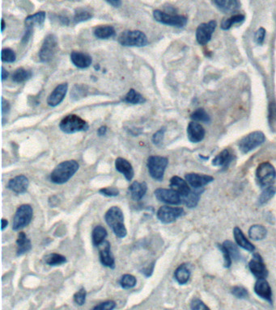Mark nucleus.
I'll return each instance as SVG.
<instances>
[{
	"instance_id": "nucleus-33",
	"label": "nucleus",
	"mask_w": 276,
	"mask_h": 310,
	"mask_svg": "<svg viewBox=\"0 0 276 310\" xmlns=\"http://www.w3.org/2000/svg\"><path fill=\"white\" fill-rule=\"evenodd\" d=\"M199 189H200V188H199ZM199 189H198V191H194V192L191 191L189 195L182 197V202L184 203L188 208H194L199 203L201 193L203 192V191H199Z\"/></svg>"
},
{
	"instance_id": "nucleus-54",
	"label": "nucleus",
	"mask_w": 276,
	"mask_h": 310,
	"mask_svg": "<svg viewBox=\"0 0 276 310\" xmlns=\"http://www.w3.org/2000/svg\"><path fill=\"white\" fill-rule=\"evenodd\" d=\"M33 29L26 28V31H25V35H24V37H22V40H21V42H22V44L28 43V41L30 40L31 37L33 36Z\"/></svg>"
},
{
	"instance_id": "nucleus-15",
	"label": "nucleus",
	"mask_w": 276,
	"mask_h": 310,
	"mask_svg": "<svg viewBox=\"0 0 276 310\" xmlns=\"http://www.w3.org/2000/svg\"><path fill=\"white\" fill-rule=\"evenodd\" d=\"M29 179L24 175L16 176L13 178L8 184V188L17 194H24L29 188Z\"/></svg>"
},
{
	"instance_id": "nucleus-14",
	"label": "nucleus",
	"mask_w": 276,
	"mask_h": 310,
	"mask_svg": "<svg viewBox=\"0 0 276 310\" xmlns=\"http://www.w3.org/2000/svg\"><path fill=\"white\" fill-rule=\"evenodd\" d=\"M100 263L104 267L114 269L115 267V259L111 254V244L108 241H104L98 247Z\"/></svg>"
},
{
	"instance_id": "nucleus-12",
	"label": "nucleus",
	"mask_w": 276,
	"mask_h": 310,
	"mask_svg": "<svg viewBox=\"0 0 276 310\" xmlns=\"http://www.w3.org/2000/svg\"><path fill=\"white\" fill-rule=\"evenodd\" d=\"M215 28H216V22L215 21L201 24L196 30V40L198 43L201 45L208 43Z\"/></svg>"
},
{
	"instance_id": "nucleus-38",
	"label": "nucleus",
	"mask_w": 276,
	"mask_h": 310,
	"mask_svg": "<svg viewBox=\"0 0 276 310\" xmlns=\"http://www.w3.org/2000/svg\"><path fill=\"white\" fill-rule=\"evenodd\" d=\"M276 188L273 186H268L263 190V192L260 195L259 199H258V203L260 205L266 204L267 203L273 196L275 195Z\"/></svg>"
},
{
	"instance_id": "nucleus-9",
	"label": "nucleus",
	"mask_w": 276,
	"mask_h": 310,
	"mask_svg": "<svg viewBox=\"0 0 276 310\" xmlns=\"http://www.w3.org/2000/svg\"><path fill=\"white\" fill-rule=\"evenodd\" d=\"M58 39L56 35L49 34L44 40L39 51V57L42 62H48L53 58L57 51Z\"/></svg>"
},
{
	"instance_id": "nucleus-48",
	"label": "nucleus",
	"mask_w": 276,
	"mask_h": 310,
	"mask_svg": "<svg viewBox=\"0 0 276 310\" xmlns=\"http://www.w3.org/2000/svg\"><path fill=\"white\" fill-rule=\"evenodd\" d=\"M219 249H220L221 252H222V255H223L225 267H230L232 263L231 255L229 253L227 248H226V247H225L224 245L219 246Z\"/></svg>"
},
{
	"instance_id": "nucleus-3",
	"label": "nucleus",
	"mask_w": 276,
	"mask_h": 310,
	"mask_svg": "<svg viewBox=\"0 0 276 310\" xmlns=\"http://www.w3.org/2000/svg\"><path fill=\"white\" fill-rule=\"evenodd\" d=\"M60 128L64 133H75L87 131L89 128L88 123L77 115L71 114L65 116L60 124Z\"/></svg>"
},
{
	"instance_id": "nucleus-52",
	"label": "nucleus",
	"mask_w": 276,
	"mask_h": 310,
	"mask_svg": "<svg viewBox=\"0 0 276 310\" xmlns=\"http://www.w3.org/2000/svg\"><path fill=\"white\" fill-rule=\"evenodd\" d=\"M266 37V30L263 28H260L255 33V42L258 45H262L263 43L264 39Z\"/></svg>"
},
{
	"instance_id": "nucleus-39",
	"label": "nucleus",
	"mask_w": 276,
	"mask_h": 310,
	"mask_svg": "<svg viewBox=\"0 0 276 310\" xmlns=\"http://www.w3.org/2000/svg\"><path fill=\"white\" fill-rule=\"evenodd\" d=\"M137 280L135 276L130 274H126L122 276L121 279L119 280V284L121 285L122 288L124 289H130L132 288L136 285Z\"/></svg>"
},
{
	"instance_id": "nucleus-18",
	"label": "nucleus",
	"mask_w": 276,
	"mask_h": 310,
	"mask_svg": "<svg viewBox=\"0 0 276 310\" xmlns=\"http://www.w3.org/2000/svg\"><path fill=\"white\" fill-rule=\"evenodd\" d=\"M187 135L188 138L191 142L197 143L203 141L204 138L205 130L203 127L197 122L192 121L189 124L187 128Z\"/></svg>"
},
{
	"instance_id": "nucleus-59",
	"label": "nucleus",
	"mask_w": 276,
	"mask_h": 310,
	"mask_svg": "<svg viewBox=\"0 0 276 310\" xmlns=\"http://www.w3.org/2000/svg\"><path fill=\"white\" fill-rule=\"evenodd\" d=\"M1 77H2L3 81H4V80H7V79H8V77H9V72H8V70H6V69H5L4 67H2V71H1Z\"/></svg>"
},
{
	"instance_id": "nucleus-26",
	"label": "nucleus",
	"mask_w": 276,
	"mask_h": 310,
	"mask_svg": "<svg viewBox=\"0 0 276 310\" xmlns=\"http://www.w3.org/2000/svg\"><path fill=\"white\" fill-rule=\"evenodd\" d=\"M218 9L226 13H234L239 8L238 0H214Z\"/></svg>"
},
{
	"instance_id": "nucleus-47",
	"label": "nucleus",
	"mask_w": 276,
	"mask_h": 310,
	"mask_svg": "<svg viewBox=\"0 0 276 310\" xmlns=\"http://www.w3.org/2000/svg\"><path fill=\"white\" fill-rule=\"evenodd\" d=\"M101 195L108 197H114V196H119V190L115 187H111V188H104L99 190Z\"/></svg>"
},
{
	"instance_id": "nucleus-62",
	"label": "nucleus",
	"mask_w": 276,
	"mask_h": 310,
	"mask_svg": "<svg viewBox=\"0 0 276 310\" xmlns=\"http://www.w3.org/2000/svg\"><path fill=\"white\" fill-rule=\"evenodd\" d=\"M72 1H80V0H72Z\"/></svg>"
},
{
	"instance_id": "nucleus-43",
	"label": "nucleus",
	"mask_w": 276,
	"mask_h": 310,
	"mask_svg": "<svg viewBox=\"0 0 276 310\" xmlns=\"http://www.w3.org/2000/svg\"><path fill=\"white\" fill-rule=\"evenodd\" d=\"M86 88V86L76 85V86L74 87L73 90H72V93H71L72 98L75 99V100H79V99L84 97V96H86L87 92H88Z\"/></svg>"
},
{
	"instance_id": "nucleus-45",
	"label": "nucleus",
	"mask_w": 276,
	"mask_h": 310,
	"mask_svg": "<svg viewBox=\"0 0 276 310\" xmlns=\"http://www.w3.org/2000/svg\"><path fill=\"white\" fill-rule=\"evenodd\" d=\"M223 245L227 248L229 253L231 255L232 259H240V252L239 251H238V248H237V247H236L235 244H233L232 242L226 241L225 242Z\"/></svg>"
},
{
	"instance_id": "nucleus-50",
	"label": "nucleus",
	"mask_w": 276,
	"mask_h": 310,
	"mask_svg": "<svg viewBox=\"0 0 276 310\" xmlns=\"http://www.w3.org/2000/svg\"><path fill=\"white\" fill-rule=\"evenodd\" d=\"M164 133H165V129L164 128L159 129L152 136V142L156 145L161 144L163 139H164Z\"/></svg>"
},
{
	"instance_id": "nucleus-32",
	"label": "nucleus",
	"mask_w": 276,
	"mask_h": 310,
	"mask_svg": "<svg viewBox=\"0 0 276 310\" xmlns=\"http://www.w3.org/2000/svg\"><path fill=\"white\" fill-rule=\"evenodd\" d=\"M95 37L99 39H108L114 37L115 30L112 26L104 25V26L96 27L94 30Z\"/></svg>"
},
{
	"instance_id": "nucleus-24",
	"label": "nucleus",
	"mask_w": 276,
	"mask_h": 310,
	"mask_svg": "<svg viewBox=\"0 0 276 310\" xmlns=\"http://www.w3.org/2000/svg\"><path fill=\"white\" fill-rule=\"evenodd\" d=\"M128 191L131 194V198L134 200L139 201L143 198V196H145L147 191V185L145 182L139 183V182L135 181L130 186Z\"/></svg>"
},
{
	"instance_id": "nucleus-31",
	"label": "nucleus",
	"mask_w": 276,
	"mask_h": 310,
	"mask_svg": "<svg viewBox=\"0 0 276 310\" xmlns=\"http://www.w3.org/2000/svg\"><path fill=\"white\" fill-rule=\"evenodd\" d=\"M266 234H267V231L266 228L261 224H254L249 229V235H250V239L256 240V241H259V240L265 239Z\"/></svg>"
},
{
	"instance_id": "nucleus-23",
	"label": "nucleus",
	"mask_w": 276,
	"mask_h": 310,
	"mask_svg": "<svg viewBox=\"0 0 276 310\" xmlns=\"http://www.w3.org/2000/svg\"><path fill=\"white\" fill-rule=\"evenodd\" d=\"M254 291L260 297L263 298L268 301H271V289L265 279H258V281L256 282Z\"/></svg>"
},
{
	"instance_id": "nucleus-1",
	"label": "nucleus",
	"mask_w": 276,
	"mask_h": 310,
	"mask_svg": "<svg viewBox=\"0 0 276 310\" xmlns=\"http://www.w3.org/2000/svg\"><path fill=\"white\" fill-rule=\"evenodd\" d=\"M80 165L75 160L63 162L50 174V181L53 184H64L77 172Z\"/></svg>"
},
{
	"instance_id": "nucleus-16",
	"label": "nucleus",
	"mask_w": 276,
	"mask_h": 310,
	"mask_svg": "<svg viewBox=\"0 0 276 310\" xmlns=\"http://www.w3.org/2000/svg\"><path fill=\"white\" fill-rule=\"evenodd\" d=\"M68 89V86L67 84H62L56 87V89L48 97L47 103L49 106L56 107L61 104L62 101L65 98Z\"/></svg>"
},
{
	"instance_id": "nucleus-2",
	"label": "nucleus",
	"mask_w": 276,
	"mask_h": 310,
	"mask_svg": "<svg viewBox=\"0 0 276 310\" xmlns=\"http://www.w3.org/2000/svg\"><path fill=\"white\" fill-rule=\"evenodd\" d=\"M104 219L117 237L123 239L127 236V230L124 224V216L121 208L117 206L111 207L104 215Z\"/></svg>"
},
{
	"instance_id": "nucleus-44",
	"label": "nucleus",
	"mask_w": 276,
	"mask_h": 310,
	"mask_svg": "<svg viewBox=\"0 0 276 310\" xmlns=\"http://www.w3.org/2000/svg\"><path fill=\"white\" fill-rule=\"evenodd\" d=\"M1 57H2V61L4 62H9V63H11V62L16 61L17 56H16V53H14L13 50L9 49V48H6V49H3Z\"/></svg>"
},
{
	"instance_id": "nucleus-25",
	"label": "nucleus",
	"mask_w": 276,
	"mask_h": 310,
	"mask_svg": "<svg viewBox=\"0 0 276 310\" xmlns=\"http://www.w3.org/2000/svg\"><path fill=\"white\" fill-rule=\"evenodd\" d=\"M17 244V256H21V255H25V254L28 253L32 249V244H31L30 240L28 239L27 235L24 232H21L19 234Z\"/></svg>"
},
{
	"instance_id": "nucleus-42",
	"label": "nucleus",
	"mask_w": 276,
	"mask_h": 310,
	"mask_svg": "<svg viewBox=\"0 0 276 310\" xmlns=\"http://www.w3.org/2000/svg\"><path fill=\"white\" fill-rule=\"evenodd\" d=\"M92 17V15L88 11L84 10V9H77L75 13V16L73 17L74 24H79V23L84 22V21H88Z\"/></svg>"
},
{
	"instance_id": "nucleus-53",
	"label": "nucleus",
	"mask_w": 276,
	"mask_h": 310,
	"mask_svg": "<svg viewBox=\"0 0 276 310\" xmlns=\"http://www.w3.org/2000/svg\"><path fill=\"white\" fill-rule=\"evenodd\" d=\"M191 308L194 310L209 309L208 307L203 302L201 301L200 300H198V299L193 300L192 303H191Z\"/></svg>"
},
{
	"instance_id": "nucleus-57",
	"label": "nucleus",
	"mask_w": 276,
	"mask_h": 310,
	"mask_svg": "<svg viewBox=\"0 0 276 310\" xmlns=\"http://www.w3.org/2000/svg\"><path fill=\"white\" fill-rule=\"evenodd\" d=\"M105 1L115 8H119L122 5L121 0H105Z\"/></svg>"
},
{
	"instance_id": "nucleus-55",
	"label": "nucleus",
	"mask_w": 276,
	"mask_h": 310,
	"mask_svg": "<svg viewBox=\"0 0 276 310\" xmlns=\"http://www.w3.org/2000/svg\"><path fill=\"white\" fill-rule=\"evenodd\" d=\"M10 110V105H9V101H7L4 97L2 98V114L4 118L5 117V115L8 114Z\"/></svg>"
},
{
	"instance_id": "nucleus-19",
	"label": "nucleus",
	"mask_w": 276,
	"mask_h": 310,
	"mask_svg": "<svg viewBox=\"0 0 276 310\" xmlns=\"http://www.w3.org/2000/svg\"><path fill=\"white\" fill-rule=\"evenodd\" d=\"M249 267L252 273L254 274L258 279H265L267 276V270L262 263V259L259 255H254V257L249 263Z\"/></svg>"
},
{
	"instance_id": "nucleus-17",
	"label": "nucleus",
	"mask_w": 276,
	"mask_h": 310,
	"mask_svg": "<svg viewBox=\"0 0 276 310\" xmlns=\"http://www.w3.org/2000/svg\"><path fill=\"white\" fill-rule=\"evenodd\" d=\"M186 180L194 188H202L209 183L212 182L213 177L207 175L190 173L186 176Z\"/></svg>"
},
{
	"instance_id": "nucleus-22",
	"label": "nucleus",
	"mask_w": 276,
	"mask_h": 310,
	"mask_svg": "<svg viewBox=\"0 0 276 310\" xmlns=\"http://www.w3.org/2000/svg\"><path fill=\"white\" fill-rule=\"evenodd\" d=\"M71 60L76 67L80 69L89 67L92 62V57L90 56L81 52H72L71 54Z\"/></svg>"
},
{
	"instance_id": "nucleus-37",
	"label": "nucleus",
	"mask_w": 276,
	"mask_h": 310,
	"mask_svg": "<svg viewBox=\"0 0 276 310\" xmlns=\"http://www.w3.org/2000/svg\"><path fill=\"white\" fill-rule=\"evenodd\" d=\"M230 161H231V154L228 149H225V150L221 151L220 153L212 160V164L216 167H220V166H225L229 164Z\"/></svg>"
},
{
	"instance_id": "nucleus-13",
	"label": "nucleus",
	"mask_w": 276,
	"mask_h": 310,
	"mask_svg": "<svg viewBox=\"0 0 276 310\" xmlns=\"http://www.w3.org/2000/svg\"><path fill=\"white\" fill-rule=\"evenodd\" d=\"M155 198L157 199L160 202L165 203L168 204H180L182 202V196L175 192L174 190L165 189V188H158L155 190Z\"/></svg>"
},
{
	"instance_id": "nucleus-4",
	"label": "nucleus",
	"mask_w": 276,
	"mask_h": 310,
	"mask_svg": "<svg viewBox=\"0 0 276 310\" xmlns=\"http://www.w3.org/2000/svg\"><path fill=\"white\" fill-rule=\"evenodd\" d=\"M119 42L123 46L143 47L148 44V40L141 31H125L119 36Z\"/></svg>"
},
{
	"instance_id": "nucleus-46",
	"label": "nucleus",
	"mask_w": 276,
	"mask_h": 310,
	"mask_svg": "<svg viewBox=\"0 0 276 310\" xmlns=\"http://www.w3.org/2000/svg\"><path fill=\"white\" fill-rule=\"evenodd\" d=\"M87 292L84 288H81L74 295V300L78 305H83L86 300Z\"/></svg>"
},
{
	"instance_id": "nucleus-10",
	"label": "nucleus",
	"mask_w": 276,
	"mask_h": 310,
	"mask_svg": "<svg viewBox=\"0 0 276 310\" xmlns=\"http://www.w3.org/2000/svg\"><path fill=\"white\" fill-rule=\"evenodd\" d=\"M153 17L157 22L161 23L163 25L177 27V28H182L187 24L186 17L183 16H178V15L169 14V13H164L160 10L154 11Z\"/></svg>"
},
{
	"instance_id": "nucleus-58",
	"label": "nucleus",
	"mask_w": 276,
	"mask_h": 310,
	"mask_svg": "<svg viewBox=\"0 0 276 310\" xmlns=\"http://www.w3.org/2000/svg\"><path fill=\"white\" fill-rule=\"evenodd\" d=\"M107 133V127L106 126H101L100 129L97 130V134L100 137H102V136H104V135L106 134Z\"/></svg>"
},
{
	"instance_id": "nucleus-29",
	"label": "nucleus",
	"mask_w": 276,
	"mask_h": 310,
	"mask_svg": "<svg viewBox=\"0 0 276 310\" xmlns=\"http://www.w3.org/2000/svg\"><path fill=\"white\" fill-rule=\"evenodd\" d=\"M190 270L186 264H182L180 267H178L174 273V277L178 284H186L190 279Z\"/></svg>"
},
{
	"instance_id": "nucleus-60",
	"label": "nucleus",
	"mask_w": 276,
	"mask_h": 310,
	"mask_svg": "<svg viewBox=\"0 0 276 310\" xmlns=\"http://www.w3.org/2000/svg\"><path fill=\"white\" fill-rule=\"evenodd\" d=\"M2 230H5V228L8 227V224H9V221L8 220H5V219H2Z\"/></svg>"
},
{
	"instance_id": "nucleus-51",
	"label": "nucleus",
	"mask_w": 276,
	"mask_h": 310,
	"mask_svg": "<svg viewBox=\"0 0 276 310\" xmlns=\"http://www.w3.org/2000/svg\"><path fill=\"white\" fill-rule=\"evenodd\" d=\"M233 295L238 298H246L248 296V292L246 291V288H242L241 286H238V287H234L233 288Z\"/></svg>"
},
{
	"instance_id": "nucleus-21",
	"label": "nucleus",
	"mask_w": 276,
	"mask_h": 310,
	"mask_svg": "<svg viewBox=\"0 0 276 310\" xmlns=\"http://www.w3.org/2000/svg\"><path fill=\"white\" fill-rule=\"evenodd\" d=\"M170 188L178 192L182 197L187 196L191 192L190 187H189L187 181L182 180V178L178 176H174L170 180Z\"/></svg>"
},
{
	"instance_id": "nucleus-8",
	"label": "nucleus",
	"mask_w": 276,
	"mask_h": 310,
	"mask_svg": "<svg viewBox=\"0 0 276 310\" xmlns=\"http://www.w3.org/2000/svg\"><path fill=\"white\" fill-rule=\"evenodd\" d=\"M265 141V135L261 131H255L242 139L239 143V149L242 153H247L262 145Z\"/></svg>"
},
{
	"instance_id": "nucleus-61",
	"label": "nucleus",
	"mask_w": 276,
	"mask_h": 310,
	"mask_svg": "<svg viewBox=\"0 0 276 310\" xmlns=\"http://www.w3.org/2000/svg\"><path fill=\"white\" fill-rule=\"evenodd\" d=\"M1 23H2V25H1V31H2L3 33V32L5 31V28H6V24H5V21L4 19H2V22Z\"/></svg>"
},
{
	"instance_id": "nucleus-34",
	"label": "nucleus",
	"mask_w": 276,
	"mask_h": 310,
	"mask_svg": "<svg viewBox=\"0 0 276 310\" xmlns=\"http://www.w3.org/2000/svg\"><path fill=\"white\" fill-rule=\"evenodd\" d=\"M44 260L47 265L52 266V267L61 266L67 263V259H66L65 256L56 253L49 254V255H46Z\"/></svg>"
},
{
	"instance_id": "nucleus-28",
	"label": "nucleus",
	"mask_w": 276,
	"mask_h": 310,
	"mask_svg": "<svg viewBox=\"0 0 276 310\" xmlns=\"http://www.w3.org/2000/svg\"><path fill=\"white\" fill-rule=\"evenodd\" d=\"M45 21V12H39L34 15H31L25 19V27L29 29H34L35 26L42 25Z\"/></svg>"
},
{
	"instance_id": "nucleus-7",
	"label": "nucleus",
	"mask_w": 276,
	"mask_h": 310,
	"mask_svg": "<svg viewBox=\"0 0 276 310\" xmlns=\"http://www.w3.org/2000/svg\"><path fill=\"white\" fill-rule=\"evenodd\" d=\"M276 178L274 167L269 163H262L258 166L256 171V179L258 184L262 187L271 186Z\"/></svg>"
},
{
	"instance_id": "nucleus-56",
	"label": "nucleus",
	"mask_w": 276,
	"mask_h": 310,
	"mask_svg": "<svg viewBox=\"0 0 276 310\" xmlns=\"http://www.w3.org/2000/svg\"><path fill=\"white\" fill-rule=\"evenodd\" d=\"M154 266H155V263H151L149 266H147L145 268H143L142 273L144 274V276H147V277H149V276H151L152 272H153Z\"/></svg>"
},
{
	"instance_id": "nucleus-20",
	"label": "nucleus",
	"mask_w": 276,
	"mask_h": 310,
	"mask_svg": "<svg viewBox=\"0 0 276 310\" xmlns=\"http://www.w3.org/2000/svg\"><path fill=\"white\" fill-rule=\"evenodd\" d=\"M115 168L118 172L125 176L127 181H131L133 179L134 175H135L133 167L130 164V162L127 161L125 159L118 158L115 161Z\"/></svg>"
},
{
	"instance_id": "nucleus-30",
	"label": "nucleus",
	"mask_w": 276,
	"mask_h": 310,
	"mask_svg": "<svg viewBox=\"0 0 276 310\" xmlns=\"http://www.w3.org/2000/svg\"><path fill=\"white\" fill-rule=\"evenodd\" d=\"M107 237V231L104 227L101 225H97L92 230V243L95 247H98L104 241V239Z\"/></svg>"
},
{
	"instance_id": "nucleus-49",
	"label": "nucleus",
	"mask_w": 276,
	"mask_h": 310,
	"mask_svg": "<svg viewBox=\"0 0 276 310\" xmlns=\"http://www.w3.org/2000/svg\"><path fill=\"white\" fill-rule=\"evenodd\" d=\"M116 308V303L113 300H108V301L103 302L100 303L98 305L95 306L93 309L94 310H112Z\"/></svg>"
},
{
	"instance_id": "nucleus-5",
	"label": "nucleus",
	"mask_w": 276,
	"mask_h": 310,
	"mask_svg": "<svg viewBox=\"0 0 276 310\" xmlns=\"http://www.w3.org/2000/svg\"><path fill=\"white\" fill-rule=\"evenodd\" d=\"M167 158L161 156H150L147 159V169L150 176L156 181H162L164 179V172L168 166Z\"/></svg>"
},
{
	"instance_id": "nucleus-36",
	"label": "nucleus",
	"mask_w": 276,
	"mask_h": 310,
	"mask_svg": "<svg viewBox=\"0 0 276 310\" xmlns=\"http://www.w3.org/2000/svg\"><path fill=\"white\" fill-rule=\"evenodd\" d=\"M32 77V73L29 70L24 69V68H18L16 69V71L13 74V82L17 84H21L29 80Z\"/></svg>"
},
{
	"instance_id": "nucleus-6",
	"label": "nucleus",
	"mask_w": 276,
	"mask_h": 310,
	"mask_svg": "<svg viewBox=\"0 0 276 310\" xmlns=\"http://www.w3.org/2000/svg\"><path fill=\"white\" fill-rule=\"evenodd\" d=\"M33 208L29 204H22L19 207L13 219V230H20L29 225L33 218Z\"/></svg>"
},
{
	"instance_id": "nucleus-27",
	"label": "nucleus",
	"mask_w": 276,
	"mask_h": 310,
	"mask_svg": "<svg viewBox=\"0 0 276 310\" xmlns=\"http://www.w3.org/2000/svg\"><path fill=\"white\" fill-rule=\"evenodd\" d=\"M233 234H234V238H235L236 242L238 243V246L242 247L243 249L246 250V251H250V252L255 250L254 245L250 241H248V239L245 237V235H244L242 231L240 229V228L236 227L234 228Z\"/></svg>"
},
{
	"instance_id": "nucleus-41",
	"label": "nucleus",
	"mask_w": 276,
	"mask_h": 310,
	"mask_svg": "<svg viewBox=\"0 0 276 310\" xmlns=\"http://www.w3.org/2000/svg\"><path fill=\"white\" fill-rule=\"evenodd\" d=\"M193 121H197V122H204L208 123L210 121V116L207 114V112L203 109V108H199L197 110L193 112L190 116Z\"/></svg>"
},
{
	"instance_id": "nucleus-11",
	"label": "nucleus",
	"mask_w": 276,
	"mask_h": 310,
	"mask_svg": "<svg viewBox=\"0 0 276 310\" xmlns=\"http://www.w3.org/2000/svg\"><path fill=\"white\" fill-rule=\"evenodd\" d=\"M184 214L183 208L178 207L162 206L157 211V218L164 224L174 222Z\"/></svg>"
},
{
	"instance_id": "nucleus-35",
	"label": "nucleus",
	"mask_w": 276,
	"mask_h": 310,
	"mask_svg": "<svg viewBox=\"0 0 276 310\" xmlns=\"http://www.w3.org/2000/svg\"><path fill=\"white\" fill-rule=\"evenodd\" d=\"M124 101L128 104H140L145 102L146 100L141 94H139V92L134 89H131L126 95Z\"/></svg>"
},
{
	"instance_id": "nucleus-40",
	"label": "nucleus",
	"mask_w": 276,
	"mask_h": 310,
	"mask_svg": "<svg viewBox=\"0 0 276 310\" xmlns=\"http://www.w3.org/2000/svg\"><path fill=\"white\" fill-rule=\"evenodd\" d=\"M244 19H245V17L242 15L233 16L230 18L226 19L225 21H222V23H221V29H224V30H228L231 27H233V25L242 23V21H244Z\"/></svg>"
}]
</instances>
